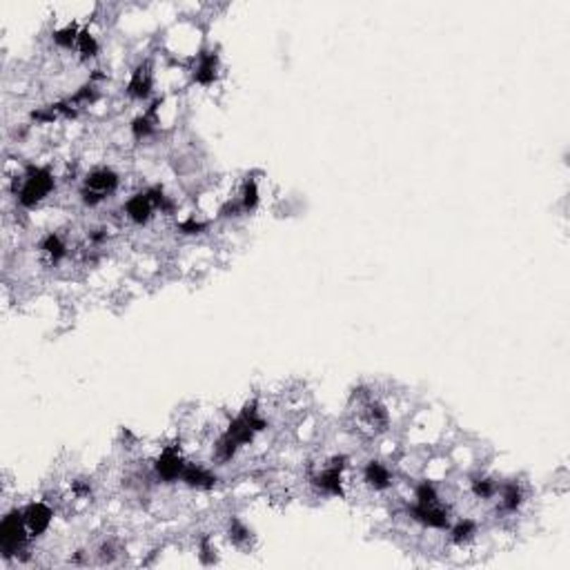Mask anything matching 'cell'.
Returning a JSON list of instances; mask_svg holds the SVG:
<instances>
[{
	"mask_svg": "<svg viewBox=\"0 0 570 570\" xmlns=\"http://www.w3.org/2000/svg\"><path fill=\"white\" fill-rule=\"evenodd\" d=\"M51 190H54V174L49 172V167L30 165L20 176V190H16V198L23 207H36L51 194Z\"/></svg>",
	"mask_w": 570,
	"mask_h": 570,
	"instance_id": "6da1fadb",
	"label": "cell"
},
{
	"mask_svg": "<svg viewBox=\"0 0 570 570\" xmlns=\"http://www.w3.org/2000/svg\"><path fill=\"white\" fill-rule=\"evenodd\" d=\"M119 174L114 172L109 167H98V169H92V172L85 176V183H83V190H80V198L85 205H98L103 203L105 198H109L114 192L119 190Z\"/></svg>",
	"mask_w": 570,
	"mask_h": 570,
	"instance_id": "7a4b0ae2",
	"label": "cell"
},
{
	"mask_svg": "<svg viewBox=\"0 0 570 570\" xmlns=\"http://www.w3.org/2000/svg\"><path fill=\"white\" fill-rule=\"evenodd\" d=\"M32 537H30V533H27L23 510L9 512V515L3 519V523H0V550H3L5 557L18 554V550H23V546Z\"/></svg>",
	"mask_w": 570,
	"mask_h": 570,
	"instance_id": "3957f363",
	"label": "cell"
},
{
	"mask_svg": "<svg viewBox=\"0 0 570 570\" xmlns=\"http://www.w3.org/2000/svg\"><path fill=\"white\" fill-rule=\"evenodd\" d=\"M344 468H346V457H334L319 475L312 477V486L323 495L341 497L344 495Z\"/></svg>",
	"mask_w": 570,
	"mask_h": 570,
	"instance_id": "277c9868",
	"label": "cell"
},
{
	"mask_svg": "<svg viewBox=\"0 0 570 570\" xmlns=\"http://www.w3.org/2000/svg\"><path fill=\"white\" fill-rule=\"evenodd\" d=\"M410 515H412V519H415V521L425 526V528H432V530L450 528L448 510L441 506L439 502L437 504H415L410 508Z\"/></svg>",
	"mask_w": 570,
	"mask_h": 570,
	"instance_id": "5b68a950",
	"label": "cell"
},
{
	"mask_svg": "<svg viewBox=\"0 0 570 570\" xmlns=\"http://www.w3.org/2000/svg\"><path fill=\"white\" fill-rule=\"evenodd\" d=\"M23 517H25L27 533H30V537L34 539V537H40L51 526L54 510L47 504L34 502V504H30V506L23 510Z\"/></svg>",
	"mask_w": 570,
	"mask_h": 570,
	"instance_id": "8992f818",
	"label": "cell"
},
{
	"mask_svg": "<svg viewBox=\"0 0 570 570\" xmlns=\"http://www.w3.org/2000/svg\"><path fill=\"white\" fill-rule=\"evenodd\" d=\"M154 468H156V475H159L163 481H181L185 461L176 448H165L161 452V457L156 459Z\"/></svg>",
	"mask_w": 570,
	"mask_h": 570,
	"instance_id": "52a82bcc",
	"label": "cell"
},
{
	"mask_svg": "<svg viewBox=\"0 0 570 570\" xmlns=\"http://www.w3.org/2000/svg\"><path fill=\"white\" fill-rule=\"evenodd\" d=\"M181 481L188 483L190 488H201V490H210L217 486V475L210 473L207 468L198 466V463H185Z\"/></svg>",
	"mask_w": 570,
	"mask_h": 570,
	"instance_id": "ba28073f",
	"label": "cell"
},
{
	"mask_svg": "<svg viewBox=\"0 0 570 570\" xmlns=\"http://www.w3.org/2000/svg\"><path fill=\"white\" fill-rule=\"evenodd\" d=\"M127 94L136 98V101H145L152 94V71L147 65H138L132 71V78L127 83Z\"/></svg>",
	"mask_w": 570,
	"mask_h": 570,
	"instance_id": "9c48e42d",
	"label": "cell"
},
{
	"mask_svg": "<svg viewBox=\"0 0 570 570\" xmlns=\"http://www.w3.org/2000/svg\"><path fill=\"white\" fill-rule=\"evenodd\" d=\"M363 481L368 483L370 488H375V490H386V488L392 486V473L388 470L386 463L370 461L363 468Z\"/></svg>",
	"mask_w": 570,
	"mask_h": 570,
	"instance_id": "30bf717a",
	"label": "cell"
},
{
	"mask_svg": "<svg viewBox=\"0 0 570 570\" xmlns=\"http://www.w3.org/2000/svg\"><path fill=\"white\" fill-rule=\"evenodd\" d=\"M217 63H219L217 54H212V51L198 56V63L194 69V80L198 85H212L214 78H217V69H219Z\"/></svg>",
	"mask_w": 570,
	"mask_h": 570,
	"instance_id": "8fae6325",
	"label": "cell"
},
{
	"mask_svg": "<svg viewBox=\"0 0 570 570\" xmlns=\"http://www.w3.org/2000/svg\"><path fill=\"white\" fill-rule=\"evenodd\" d=\"M40 252L45 254L51 263H59L67 256V245H65V241L59 234L51 232V234H47L45 238L40 241Z\"/></svg>",
	"mask_w": 570,
	"mask_h": 570,
	"instance_id": "7c38bea8",
	"label": "cell"
},
{
	"mask_svg": "<svg viewBox=\"0 0 570 570\" xmlns=\"http://www.w3.org/2000/svg\"><path fill=\"white\" fill-rule=\"evenodd\" d=\"M365 417H368V423L377 428V430H386L388 423H390V415H388V410L383 408L379 401H370L365 406Z\"/></svg>",
	"mask_w": 570,
	"mask_h": 570,
	"instance_id": "4fadbf2b",
	"label": "cell"
},
{
	"mask_svg": "<svg viewBox=\"0 0 570 570\" xmlns=\"http://www.w3.org/2000/svg\"><path fill=\"white\" fill-rule=\"evenodd\" d=\"M477 535V523L473 519H461L452 526V530H450V539L454 541V544H466L468 539H473Z\"/></svg>",
	"mask_w": 570,
	"mask_h": 570,
	"instance_id": "5bb4252c",
	"label": "cell"
},
{
	"mask_svg": "<svg viewBox=\"0 0 570 570\" xmlns=\"http://www.w3.org/2000/svg\"><path fill=\"white\" fill-rule=\"evenodd\" d=\"M78 34L80 30L76 25H65L63 30H56L54 32V42L63 49H69V47H76V40H78Z\"/></svg>",
	"mask_w": 570,
	"mask_h": 570,
	"instance_id": "9a60e30c",
	"label": "cell"
},
{
	"mask_svg": "<svg viewBox=\"0 0 570 570\" xmlns=\"http://www.w3.org/2000/svg\"><path fill=\"white\" fill-rule=\"evenodd\" d=\"M76 49L80 54V59H94V56L98 54V42L96 38L90 34V30H80L78 34V40H76Z\"/></svg>",
	"mask_w": 570,
	"mask_h": 570,
	"instance_id": "2e32d148",
	"label": "cell"
},
{
	"mask_svg": "<svg viewBox=\"0 0 570 570\" xmlns=\"http://www.w3.org/2000/svg\"><path fill=\"white\" fill-rule=\"evenodd\" d=\"M502 506L508 512H515L521 506V488L517 483H506L502 490Z\"/></svg>",
	"mask_w": 570,
	"mask_h": 570,
	"instance_id": "e0dca14e",
	"label": "cell"
},
{
	"mask_svg": "<svg viewBox=\"0 0 570 570\" xmlns=\"http://www.w3.org/2000/svg\"><path fill=\"white\" fill-rule=\"evenodd\" d=\"M256 205H259V188H256L254 181H248L243 185V192H241V207L245 212H252Z\"/></svg>",
	"mask_w": 570,
	"mask_h": 570,
	"instance_id": "ac0fdd59",
	"label": "cell"
},
{
	"mask_svg": "<svg viewBox=\"0 0 570 570\" xmlns=\"http://www.w3.org/2000/svg\"><path fill=\"white\" fill-rule=\"evenodd\" d=\"M154 132V121H152V111L147 114H142V116H138L134 123H132V134L136 138H145Z\"/></svg>",
	"mask_w": 570,
	"mask_h": 570,
	"instance_id": "d6986e66",
	"label": "cell"
},
{
	"mask_svg": "<svg viewBox=\"0 0 570 570\" xmlns=\"http://www.w3.org/2000/svg\"><path fill=\"white\" fill-rule=\"evenodd\" d=\"M495 492H497L495 481H490V479H477V481H473V495L475 497L490 499V497H495Z\"/></svg>",
	"mask_w": 570,
	"mask_h": 570,
	"instance_id": "ffe728a7",
	"label": "cell"
},
{
	"mask_svg": "<svg viewBox=\"0 0 570 570\" xmlns=\"http://www.w3.org/2000/svg\"><path fill=\"white\" fill-rule=\"evenodd\" d=\"M230 539L234 541V544H243V541L250 539V530H248L241 521L234 519V521L230 523Z\"/></svg>",
	"mask_w": 570,
	"mask_h": 570,
	"instance_id": "44dd1931",
	"label": "cell"
}]
</instances>
